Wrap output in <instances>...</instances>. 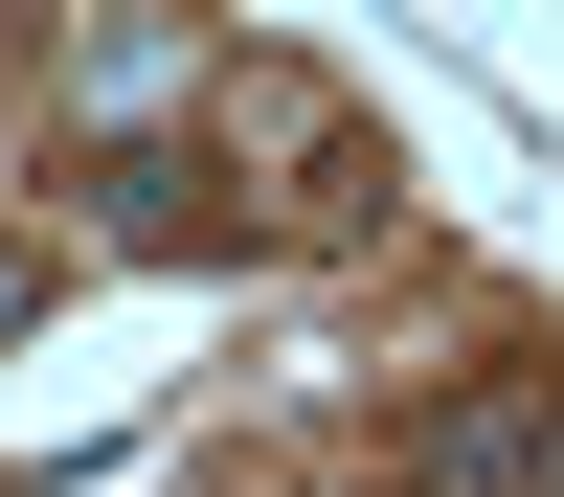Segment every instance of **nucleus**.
<instances>
[{"mask_svg":"<svg viewBox=\"0 0 564 497\" xmlns=\"http://www.w3.org/2000/svg\"><path fill=\"white\" fill-rule=\"evenodd\" d=\"M0 316H45V249H0Z\"/></svg>","mask_w":564,"mask_h":497,"instance_id":"f257e3e1","label":"nucleus"}]
</instances>
